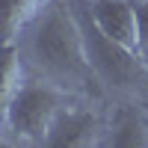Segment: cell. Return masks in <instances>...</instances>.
Instances as JSON below:
<instances>
[{
	"label": "cell",
	"mask_w": 148,
	"mask_h": 148,
	"mask_svg": "<svg viewBox=\"0 0 148 148\" xmlns=\"http://www.w3.org/2000/svg\"><path fill=\"white\" fill-rule=\"evenodd\" d=\"M33 56L56 86L86 89L92 80H98L86 53L80 21L65 3H51L45 9L42 24L33 36Z\"/></svg>",
	"instance_id": "1"
},
{
	"label": "cell",
	"mask_w": 148,
	"mask_h": 148,
	"mask_svg": "<svg viewBox=\"0 0 148 148\" xmlns=\"http://www.w3.org/2000/svg\"><path fill=\"white\" fill-rule=\"evenodd\" d=\"M71 9L80 21L86 53H89L98 83H104L107 89H116V92H136L142 86H148V59L136 51H130V47H125L121 42L110 39L92 21L86 0H74Z\"/></svg>",
	"instance_id": "2"
},
{
	"label": "cell",
	"mask_w": 148,
	"mask_h": 148,
	"mask_svg": "<svg viewBox=\"0 0 148 148\" xmlns=\"http://www.w3.org/2000/svg\"><path fill=\"white\" fill-rule=\"evenodd\" d=\"M59 110H62V89L53 80L24 83L9 104L6 127L24 142H45Z\"/></svg>",
	"instance_id": "3"
},
{
	"label": "cell",
	"mask_w": 148,
	"mask_h": 148,
	"mask_svg": "<svg viewBox=\"0 0 148 148\" xmlns=\"http://www.w3.org/2000/svg\"><path fill=\"white\" fill-rule=\"evenodd\" d=\"M92 21L110 39L139 53V30H136V6L133 0H86Z\"/></svg>",
	"instance_id": "4"
},
{
	"label": "cell",
	"mask_w": 148,
	"mask_h": 148,
	"mask_svg": "<svg viewBox=\"0 0 148 148\" xmlns=\"http://www.w3.org/2000/svg\"><path fill=\"white\" fill-rule=\"evenodd\" d=\"M101 136V121L92 116L89 110H59V116L53 119L51 133H47L45 145L53 148H86V145H98Z\"/></svg>",
	"instance_id": "5"
},
{
	"label": "cell",
	"mask_w": 148,
	"mask_h": 148,
	"mask_svg": "<svg viewBox=\"0 0 148 148\" xmlns=\"http://www.w3.org/2000/svg\"><path fill=\"white\" fill-rule=\"evenodd\" d=\"M21 89V53L15 42L0 45V125H6V113L12 98Z\"/></svg>",
	"instance_id": "6"
},
{
	"label": "cell",
	"mask_w": 148,
	"mask_h": 148,
	"mask_svg": "<svg viewBox=\"0 0 148 148\" xmlns=\"http://www.w3.org/2000/svg\"><path fill=\"white\" fill-rule=\"evenodd\" d=\"M107 142L119 148H148V116L136 113V110L121 113L113 130H110Z\"/></svg>",
	"instance_id": "7"
},
{
	"label": "cell",
	"mask_w": 148,
	"mask_h": 148,
	"mask_svg": "<svg viewBox=\"0 0 148 148\" xmlns=\"http://www.w3.org/2000/svg\"><path fill=\"white\" fill-rule=\"evenodd\" d=\"M42 6L45 0H0V45L15 42V36L24 30V24Z\"/></svg>",
	"instance_id": "8"
},
{
	"label": "cell",
	"mask_w": 148,
	"mask_h": 148,
	"mask_svg": "<svg viewBox=\"0 0 148 148\" xmlns=\"http://www.w3.org/2000/svg\"><path fill=\"white\" fill-rule=\"evenodd\" d=\"M136 6V30H139V53L148 59V0H133Z\"/></svg>",
	"instance_id": "9"
},
{
	"label": "cell",
	"mask_w": 148,
	"mask_h": 148,
	"mask_svg": "<svg viewBox=\"0 0 148 148\" xmlns=\"http://www.w3.org/2000/svg\"><path fill=\"white\" fill-rule=\"evenodd\" d=\"M145 116H148V110H145Z\"/></svg>",
	"instance_id": "10"
},
{
	"label": "cell",
	"mask_w": 148,
	"mask_h": 148,
	"mask_svg": "<svg viewBox=\"0 0 148 148\" xmlns=\"http://www.w3.org/2000/svg\"><path fill=\"white\" fill-rule=\"evenodd\" d=\"M145 110H148V104H145Z\"/></svg>",
	"instance_id": "11"
}]
</instances>
